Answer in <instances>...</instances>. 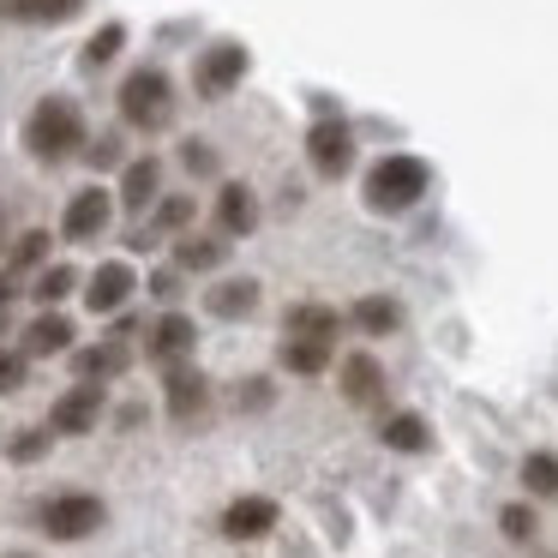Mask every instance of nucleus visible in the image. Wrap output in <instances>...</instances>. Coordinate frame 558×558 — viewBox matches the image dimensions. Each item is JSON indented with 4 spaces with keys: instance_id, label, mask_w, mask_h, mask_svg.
<instances>
[{
    "instance_id": "obj_1",
    "label": "nucleus",
    "mask_w": 558,
    "mask_h": 558,
    "mask_svg": "<svg viewBox=\"0 0 558 558\" xmlns=\"http://www.w3.org/2000/svg\"><path fill=\"white\" fill-rule=\"evenodd\" d=\"M90 138H85V109L73 97H43L37 109L25 114V150L37 162H66L78 157Z\"/></svg>"
},
{
    "instance_id": "obj_2",
    "label": "nucleus",
    "mask_w": 558,
    "mask_h": 558,
    "mask_svg": "<svg viewBox=\"0 0 558 558\" xmlns=\"http://www.w3.org/2000/svg\"><path fill=\"white\" fill-rule=\"evenodd\" d=\"M426 186H433V169H426L421 157H409V150H390V157H378L373 169H366V205L397 217V210L421 205Z\"/></svg>"
},
{
    "instance_id": "obj_3",
    "label": "nucleus",
    "mask_w": 558,
    "mask_h": 558,
    "mask_svg": "<svg viewBox=\"0 0 558 558\" xmlns=\"http://www.w3.org/2000/svg\"><path fill=\"white\" fill-rule=\"evenodd\" d=\"M121 121L133 133H162L174 121V85L162 66H133L121 78Z\"/></svg>"
},
{
    "instance_id": "obj_4",
    "label": "nucleus",
    "mask_w": 558,
    "mask_h": 558,
    "mask_svg": "<svg viewBox=\"0 0 558 558\" xmlns=\"http://www.w3.org/2000/svg\"><path fill=\"white\" fill-rule=\"evenodd\" d=\"M246 66H253V54H246V43H234V37H217L210 49H198V61H193V90L205 102H222L234 85L246 78Z\"/></svg>"
},
{
    "instance_id": "obj_5",
    "label": "nucleus",
    "mask_w": 558,
    "mask_h": 558,
    "mask_svg": "<svg viewBox=\"0 0 558 558\" xmlns=\"http://www.w3.org/2000/svg\"><path fill=\"white\" fill-rule=\"evenodd\" d=\"M37 517H43V534H49V541H85V534L102 529L109 510H102L97 493H54Z\"/></svg>"
},
{
    "instance_id": "obj_6",
    "label": "nucleus",
    "mask_w": 558,
    "mask_h": 558,
    "mask_svg": "<svg viewBox=\"0 0 558 558\" xmlns=\"http://www.w3.org/2000/svg\"><path fill=\"white\" fill-rule=\"evenodd\" d=\"M306 162H313L318 181H342L354 169V133L342 114H318L313 133H306Z\"/></svg>"
},
{
    "instance_id": "obj_7",
    "label": "nucleus",
    "mask_w": 558,
    "mask_h": 558,
    "mask_svg": "<svg viewBox=\"0 0 558 558\" xmlns=\"http://www.w3.org/2000/svg\"><path fill=\"white\" fill-rule=\"evenodd\" d=\"M102 409H109V390H102V385H73V390H61V397H54V409H49V433H61V438H85V433H97Z\"/></svg>"
},
{
    "instance_id": "obj_8",
    "label": "nucleus",
    "mask_w": 558,
    "mask_h": 558,
    "mask_svg": "<svg viewBox=\"0 0 558 558\" xmlns=\"http://www.w3.org/2000/svg\"><path fill=\"white\" fill-rule=\"evenodd\" d=\"M114 205H121V198H114L109 186H97V181H90L85 193H73V198H66V217H61V234H66V241H73V246L97 241V234L109 229Z\"/></svg>"
},
{
    "instance_id": "obj_9",
    "label": "nucleus",
    "mask_w": 558,
    "mask_h": 558,
    "mask_svg": "<svg viewBox=\"0 0 558 558\" xmlns=\"http://www.w3.org/2000/svg\"><path fill=\"white\" fill-rule=\"evenodd\" d=\"M193 349H198V330L186 313H162L157 325H150V342L145 354L162 366V373H174V366H193Z\"/></svg>"
},
{
    "instance_id": "obj_10",
    "label": "nucleus",
    "mask_w": 558,
    "mask_h": 558,
    "mask_svg": "<svg viewBox=\"0 0 558 558\" xmlns=\"http://www.w3.org/2000/svg\"><path fill=\"white\" fill-rule=\"evenodd\" d=\"M114 198H121V210H133V217L157 210L162 205V162L150 157V150H145V157H133L121 169V193H114Z\"/></svg>"
},
{
    "instance_id": "obj_11",
    "label": "nucleus",
    "mask_w": 558,
    "mask_h": 558,
    "mask_svg": "<svg viewBox=\"0 0 558 558\" xmlns=\"http://www.w3.org/2000/svg\"><path fill=\"white\" fill-rule=\"evenodd\" d=\"M162 397H169V414L181 426H193L198 414L210 409V378L198 373V366H174V373H162Z\"/></svg>"
},
{
    "instance_id": "obj_12",
    "label": "nucleus",
    "mask_w": 558,
    "mask_h": 558,
    "mask_svg": "<svg viewBox=\"0 0 558 558\" xmlns=\"http://www.w3.org/2000/svg\"><path fill=\"white\" fill-rule=\"evenodd\" d=\"M217 229H222V241H246L258 229V193L246 181L217 186Z\"/></svg>"
},
{
    "instance_id": "obj_13",
    "label": "nucleus",
    "mask_w": 558,
    "mask_h": 558,
    "mask_svg": "<svg viewBox=\"0 0 558 558\" xmlns=\"http://www.w3.org/2000/svg\"><path fill=\"white\" fill-rule=\"evenodd\" d=\"M270 529H277V498H265V493H241L222 510V534L229 541H265Z\"/></svg>"
},
{
    "instance_id": "obj_14",
    "label": "nucleus",
    "mask_w": 558,
    "mask_h": 558,
    "mask_svg": "<svg viewBox=\"0 0 558 558\" xmlns=\"http://www.w3.org/2000/svg\"><path fill=\"white\" fill-rule=\"evenodd\" d=\"M133 289H138L133 265H121V258H114V265H97V277L85 282V306L97 318H109V313H121V306L133 301Z\"/></svg>"
},
{
    "instance_id": "obj_15",
    "label": "nucleus",
    "mask_w": 558,
    "mask_h": 558,
    "mask_svg": "<svg viewBox=\"0 0 558 558\" xmlns=\"http://www.w3.org/2000/svg\"><path fill=\"white\" fill-rule=\"evenodd\" d=\"M337 330H342V313L325 301H294L282 313V337H306V342H330L337 349Z\"/></svg>"
},
{
    "instance_id": "obj_16",
    "label": "nucleus",
    "mask_w": 558,
    "mask_h": 558,
    "mask_svg": "<svg viewBox=\"0 0 558 558\" xmlns=\"http://www.w3.org/2000/svg\"><path fill=\"white\" fill-rule=\"evenodd\" d=\"M193 210H198V205H193V193L162 198V205L150 210V222H145V229H133V234H126V246H133V253H150V246H157L162 234H181L186 222H193Z\"/></svg>"
},
{
    "instance_id": "obj_17",
    "label": "nucleus",
    "mask_w": 558,
    "mask_h": 558,
    "mask_svg": "<svg viewBox=\"0 0 558 558\" xmlns=\"http://www.w3.org/2000/svg\"><path fill=\"white\" fill-rule=\"evenodd\" d=\"M73 366H78V385H109V378H121L133 366V349L121 337H102L97 349H78Z\"/></svg>"
},
{
    "instance_id": "obj_18",
    "label": "nucleus",
    "mask_w": 558,
    "mask_h": 558,
    "mask_svg": "<svg viewBox=\"0 0 558 558\" xmlns=\"http://www.w3.org/2000/svg\"><path fill=\"white\" fill-rule=\"evenodd\" d=\"M19 349H25L31 361L66 354V349H73V318H66V313H37V318L25 325V337H19Z\"/></svg>"
},
{
    "instance_id": "obj_19",
    "label": "nucleus",
    "mask_w": 558,
    "mask_h": 558,
    "mask_svg": "<svg viewBox=\"0 0 558 558\" xmlns=\"http://www.w3.org/2000/svg\"><path fill=\"white\" fill-rule=\"evenodd\" d=\"M342 397H349L354 409H378V402H385V366H378L373 354H349V361H342Z\"/></svg>"
},
{
    "instance_id": "obj_20",
    "label": "nucleus",
    "mask_w": 558,
    "mask_h": 558,
    "mask_svg": "<svg viewBox=\"0 0 558 558\" xmlns=\"http://www.w3.org/2000/svg\"><path fill=\"white\" fill-rule=\"evenodd\" d=\"M85 13V0H0L7 25H66Z\"/></svg>"
},
{
    "instance_id": "obj_21",
    "label": "nucleus",
    "mask_w": 558,
    "mask_h": 558,
    "mask_svg": "<svg viewBox=\"0 0 558 558\" xmlns=\"http://www.w3.org/2000/svg\"><path fill=\"white\" fill-rule=\"evenodd\" d=\"M205 313L210 318H246L258 313V282L253 277H229L217 289H205Z\"/></svg>"
},
{
    "instance_id": "obj_22",
    "label": "nucleus",
    "mask_w": 558,
    "mask_h": 558,
    "mask_svg": "<svg viewBox=\"0 0 558 558\" xmlns=\"http://www.w3.org/2000/svg\"><path fill=\"white\" fill-rule=\"evenodd\" d=\"M222 258H229V241H205V234H181V241H174V270H181V277L217 270Z\"/></svg>"
},
{
    "instance_id": "obj_23",
    "label": "nucleus",
    "mask_w": 558,
    "mask_h": 558,
    "mask_svg": "<svg viewBox=\"0 0 558 558\" xmlns=\"http://www.w3.org/2000/svg\"><path fill=\"white\" fill-rule=\"evenodd\" d=\"M354 325L366 330V337H390V330L402 325V306L390 301V294H361V301H354Z\"/></svg>"
},
{
    "instance_id": "obj_24",
    "label": "nucleus",
    "mask_w": 558,
    "mask_h": 558,
    "mask_svg": "<svg viewBox=\"0 0 558 558\" xmlns=\"http://www.w3.org/2000/svg\"><path fill=\"white\" fill-rule=\"evenodd\" d=\"M385 445L402 450V457H421V450L433 445V426H426L421 414L402 409V414H390V421H385Z\"/></svg>"
},
{
    "instance_id": "obj_25",
    "label": "nucleus",
    "mask_w": 558,
    "mask_h": 558,
    "mask_svg": "<svg viewBox=\"0 0 558 558\" xmlns=\"http://www.w3.org/2000/svg\"><path fill=\"white\" fill-rule=\"evenodd\" d=\"M282 366L289 373H301V378H318L330 366V342H306V337H282Z\"/></svg>"
},
{
    "instance_id": "obj_26",
    "label": "nucleus",
    "mask_w": 558,
    "mask_h": 558,
    "mask_svg": "<svg viewBox=\"0 0 558 558\" xmlns=\"http://www.w3.org/2000/svg\"><path fill=\"white\" fill-rule=\"evenodd\" d=\"M25 270H49V229H31L13 241V253H7V277H25Z\"/></svg>"
},
{
    "instance_id": "obj_27",
    "label": "nucleus",
    "mask_w": 558,
    "mask_h": 558,
    "mask_svg": "<svg viewBox=\"0 0 558 558\" xmlns=\"http://www.w3.org/2000/svg\"><path fill=\"white\" fill-rule=\"evenodd\" d=\"M73 289H78V270H73V265H49L37 282H31V301H37L43 313H61V301H66Z\"/></svg>"
},
{
    "instance_id": "obj_28",
    "label": "nucleus",
    "mask_w": 558,
    "mask_h": 558,
    "mask_svg": "<svg viewBox=\"0 0 558 558\" xmlns=\"http://www.w3.org/2000/svg\"><path fill=\"white\" fill-rule=\"evenodd\" d=\"M522 486H529L534 498H546V505H558V457L553 450H529V457H522Z\"/></svg>"
},
{
    "instance_id": "obj_29",
    "label": "nucleus",
    "mask_w": 558,
    "mask_h": 558,
    "mask_svg": "<svg viewBox=\"0 0 558 558\" xmlns=\"http://www.w3.org/2000/svg\"><path fill=\"white\" fill-rule=\"evenodd\" d=\"M121 49H126V25H121V19H109V25H102L97 37L85 43V54H78V66H85V73H97V66H109Z\"/></svg>"
},
{
    "instance_id": "obj_30",
    "label": "nucleus",
    "mask_w": 558,
    "mask_h": 558,
    "mask_svg": "<svg viewBox=\"0 0 558 558\" xmlns=\"http://www.w3.org/2000/svg\"><path fill=\"white\" fill-rule=\"evenodd\" d=\"M49 438H54L49 426H25V433L7 445V457H13V462H43V457H49Z\"/></svg>"
},
{
    "instance_id": "obj_31",
    "label": "nucleus",
    "mask_w": 558,
    "mask_h": 558,
    "mask_svg": "<svg viewBox=\"0 0 558 558\" xmlns=\"http://www.w3.org/2000/svg\"><path fill=\"white\" fill-rule=\"evenodd\" d=\"M498 529H505V541L529 546V541H534V529H541V522H534V510H529V505H505V510H498Z\"/></svg>"
},
{
    "instance_id": "obj_32",
    "label": "nucleus",
    "mask_w": 558,
    "mask_h": 558,
    "mask_svg": "<svg viewBox=\"0 0 558 558\" xmlns=\"http://www.w3.org/2000/svg\"><path fill=\"white\" fill-rule=\"evenodd\" d=\"M31 373V354L25 349H0V397H13Z\"/></svg>"
},
{
    "instance_id": "obj_33",
    "label": "nucleus",
    "mask_w": 558,
    "mask_h": 558,
    "mask_svg": "<svg viewBox=\"0 0 558 558\" xmlns=\"http://www.w3.org/2000/svg\"><path fill=\"white\" fill-rule=\"evenodd\" d=\"M181 162H186V174H217V150L205 145V138H186V150H181Z\"/></svg>"
},
{
    "instance_id": "obj_34",
    "label": "nucleus",
    "mask_w": 558,
    "mask_h": 558,
    "mask_svg": "<svg viewBox=\"0 0 558 558\" xmlns=\"http://www.w3.org/2000/svg\"><path fill=\"white\" fill-rule=\"evenodd\" d=\"M150 294H157V301H181V270L174 265H162V270H150Z\"/></svg>"
},
{
    "instance_id": "obj_35",
    "label": "nucleus",
    "mask_w": 558,
    "mask_h": 558,
    "mask_svg": "<svg viewBox=\"0 0 558 558\" xmlns=\"http://www.w3.org/2000/svg\"><path fill=\"white\" fill-rule=\"evenodd\" d=\"M85 157H90V169H114V162H121V138H97Z\"/></svg>"
},
{
    "instance_id": "obj_36",
    "label": "nucleus",
    "mask_w": 558,
    "mask_h": 558,
    "mask_svg": "<svg viewBox=\"0 0 558 558\" xmlns=\"http://www.w3.org/2000/svg\"><path fill=\"white\" fill-rule=\"evenodd\" d=\"M13 294H19V277H7V270H0V318H7V306H13Z\"/></svg>"
},
{
    "instance_id": "obj_37",
    "label": "nucleus",
    "mask_w": 558,
    "mask_h": 558,
    "mask_svg": "<svg viewBox=\"0 0 558 558\" xmlns=\"http://www.w3.org/2000/svg\"><path fill=\"white\" fill-rule=\"evenodd\" d=\"M7 558H31V553H7Z\"/></svg>"
}]
</instances>
